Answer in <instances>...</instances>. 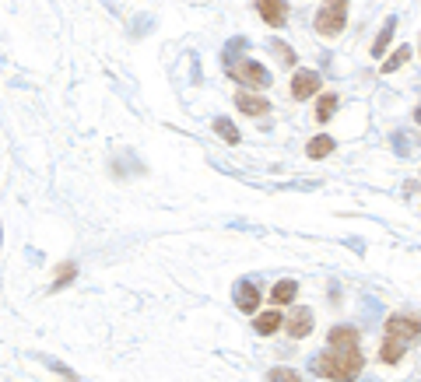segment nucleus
<instances>
[{"mask_svg":"<svg viewBox=\"0 0 421 382\" xmlns=\"http://www.w3.org/2000/svg\"><path fill=\"white\" fill-rule=\"evenodd\" d=\"M229 74L239 81V85H250V88H271V71L257 60H246V64H232Z\"/></svg>","mask_w":421,"mask_h":382,"instance_id":"20e7f679","label":"nucleus"},{"mask_svg":"<svg viewBox=\"0 0 421 382\" xmlns=\"http://www.w3.org/2000/svg\"><path fill=\"white\" fill-rule=\"evenodd\" d=\"M334 113H337V95L330 92V95H323V99L316 102V123H327Z\"/></svg>","mask_w":421,"mask_h":382,"instance_id":"dca6fc26","label":"nucleus"},{"mask_svg":"<svg viewBox=\"0 0 421 382\" xmlns=\"http://www.w3.org/2000/svg\"><path fill=\"white\" fill-rule=\"evenodd\" d=\"M271 50H274V53L281 57V64H288V67H295V53H292V50H288V46L281 43V39H274V43H271Z\"/></svg>","mask_w":421,"mask_h":382,"instance_id":"6ab92c4d","label":"nucleus"},{"mask_svg":"<svg viewBox=\"0 0 421 382\" xmlns=\"http://www.w3.org/2000/svg\"><path fill=\"white\" fill-rule=\"evenodd\" d=\"M281 323H285V319H281L278 312H264V316H257V323H253V326H257V333L271 337V333H278V330H281Z\"/></svg>","mask_w":421,"mask_h":382,"instance_id":"4468645a","label":"nucleus"},{"mask_svg":"<svg viewBox=\"0 0 421 382\" xmlns=\"http://www.w3.org/2000/svg\"><path fill=\"white\" fill-rule=\"evenodd\" d=\"M365 358L358 354V347H330L327 354L313 358V372L320 379H355L362 372Z\"/></svg>","mask_w":421,"mask_h":382,"instance_id":"f03ea898","label":"nucleus"},{"mask_svg":"<svg viewBox=\"0 0 421 382\" xmlns=\"http://www.w3.org/2000/svg\"><path fill=\"white\" fill-rule=\"evenodd\" d=\"M334 151V137H327V134H320V137H313L309 144H306V155L309 158H327Z\"/></svg>","mask_w":421,"mask_h":382,"instance_id":"f8f14e48","label":"nucleus"},{"mask_svg":"<svg viewBox=\"0 0 421 382\" xmlns=\"http://www.w3.org/2000/svg\"><path fill=\"white\" fill-rule=\"evenodd\" d=\"M407 60H411V50H407V46H400V50H397V53H393V57L383 64V74H393V71H400Z\"/></svg>","mask_w":421,"mask_h":382,"instance_id":"f3484780","label":"nucleus"},{"mask_svg":"<svg viewBox=\"0 0 421 382\" xmlns=\"http://www.w3.org/2000/svg\"><path fill=\"white\" fill-rule=\"evenodd\" d=\"M295 295H299V284H295V281H278V284H274V291H271V298H274L278 305L295 302Z\"/></svg>","mask_w":421,"mask_h":382,"instance_id":"ddd939ff","label":"nucleus"},{"mask_svg":"<svg viewBox=\"0 0 421 382\" xmlns=\"http://www.w3.org/2000/svg\"><path fill=\"white\" fill-rule=\"evenodd\" d=\"M418 333H421V316H404V312L390 316V319L383 323V347H379V358H383L386 365H397V361L404 358L407 344L418 340Z\"/></svg>","mask_w":421,"mask_h":382,"instance_id":"f257e3e1","label":"nucleus"},{"mask_svg":"<svg viewBox=\"0 0 421 382\" xmlns=\"http://www.w3.org/2000/svg\"><path fill=\"white\" fill-rule=\"evenodd\" d=\"M215 134H218L222 141H229V144H239V130H236V123H232L229 116H218V120H215Z\"/></svg>","mask_w":421,"mask_h":382,"instance_id":"2eb2a0df","label":"nucleus"},{"mask_svg":"<svg viewBox=\"0 0 421 382\" xmlns=\"http://www.w3.org/2000/svg\"><path fill=\"white\" fill-rule=\"evenodd\" d=\"M320 85H323L320 71H295V78H292V99H295V102L313 99V95L320 92Z\"/></svg>","mask_w":421,"mask_h":382,"instance_id":"39448f33","label":"nucleus"},{"mask_svg":"<svg viewBox=\"0 0 421 382\" xmlns=\"http://www.w3.org/2000/svg\"><path fill=\"white\" fill-rule=\"evenodd\" d=\"M327 340H330V347H358V330L355 326H334Z\"/></svg>","mask_w":421,"mask_h":382,"instance_id":"9d476101","label":"nucleus"},{"mask_svg":"<svg viewBox=\"0 0 421 382\" xmlns=\"http://www.w3.org/2000/svg\"><path fill=\"white\" fill-rule=\"evenodd\" d=\"M393 144H397V151H400V155H404V151L411 148V141H407L404 134H397V137H393Z\"/></svg>","mask_w":421,"mask_h":382,"instance_id":"4be33fe9","label":"nucleus"},{"mask_svg":"<svg viewBox=\"0 0 421 382\" xmlns=\"http://www.w3.org/2000/svg\"><path fill=\"white\" fill-rule=\"evenodd\" d=\"M236 106H239V113H246V116H264V113L271 109V102L260 99V95H253V92H239V95H236Z\"/></svg>","mask_w":421,"mask_h":382,"instance_id":"6e6552de","label":"nucleus"},{"mask_svg":"<svg viewBox=\"0 0 421 382\" xmlns=\"http://www.w3.org/2000/svg\"><path fill=\"white\" fill-rule=\"evenodd\" d=\"M257 8H260V18L271 29H281L288 22V4H285V0H257Z\"/></svg>","mask_w":421,"mask_h":382,"instance_id":"0eeeda50","label":"nucleus"},{"mask_svg":"<svg viewBox=\"0 0 421 382\" xmlns=\"http://www.w3.org/2000/svg\"><path fill=\"white\" fill-rule=\"evenodd\" d=\"M267 379H274V382H292V379H299V372H295V368H271Z\"/></svg>","mask_w":421,"mask_h":382,"instance_id":"412c9836","label":"nucleus"},{"mask_svg":"<svg viewBox=\"0 0 421 382\" xmlns=\"http://www.w3.org/2000/svg\"><path fill=\"white\" fill-rule=\"evenodd\" d=\"M414 120H418V127H421V106H418V113H414Z\"/></svg>","mask_w":421,"mask_h":382,"instance_id":"5701e85b","label":"nucleus"},{"mask_svg":"<svg viewBox=\"0 0 421 382\" xmlns=\"http://www.w3.org/2000/svg\"><path fill=\"white\" fill-rule=\"evenodd\" d=\"M393 29H397V18H386V25H383V32L376 36V43H372V57H383L386 50H390V39H393Z\"/></svg>","mask_w":421,"mask_h":382,"instance_id":"9b49d317","label":"nucleus"},{"mask_svg":"<svg viewBox=\"0 0 421 382\" xmlns=\"http://www.w3.org/2000/svg\"><path fill=\"white\" fill-rule=\"evenodd\" d=\"M246 46H250L246 39H232V43H229V50H225V64L232 67V60H236V53H246Z\"/></svg>","mask_w":421,"mask_h":382,"instance_id":"aec40b11","label":"nucleus"},{"mask_svg":"<svg viewBox=\"0 0 421 382\" xmlns=\"http://www.w3.org/2000/svg\"><path fill=\"white\" fill-rule=\"evenodd\" d=\"M78 277V267L74 263H60V274H57V281H53V291H60L64 284H71Z\"/></svg>","mask_w":421,"mask_h":382,"instance_id":"a211bd4d","label":"nucleus"},{"mask_svg":"<svg viewBox=\"0 0 421 382\" xmlns=\"http://www.w3.org/2000/svg\"><path fill=\"white\" fill-rule=\"evenodd\" d=\"M285 330H288L292 340L309 337V333H313V309H295V312L285 319Z\"/></svg>","mask_w":421,"mask_h":382,"instance_id":"423d86ee","label":"nucleus"},{"mask_svg":"<svg viewBox=\"0 0 421 382\" xmlns=\"http://www.w3.org/2000/svg\"><path fill=\"white\" fill-rule=\"evenodd\" d=\"M236 305H239L243 312H257V309H260V291H257L250 281H239V284H236Z\"/></svg>","mask_w":421,"mask_h":382,"instance_id":"1a4fd4ad","label":"nucleus"},{"mask_svg":"<svg viewBox=\"0 0 421 382\" xmlns=\"http://www.w3.org/2000/svg\"><path fill=\"white\" fill-rule=\"evenodd\" d=\"M316 32L320 36H327V39H334V36H341L344 32V25H348V0H323V8L316 11Z\"/></svg>","mask_w":421,"mask_h":382,"instance_id":"7ed1b4c3","label":"nucleus"}]
</instances>
